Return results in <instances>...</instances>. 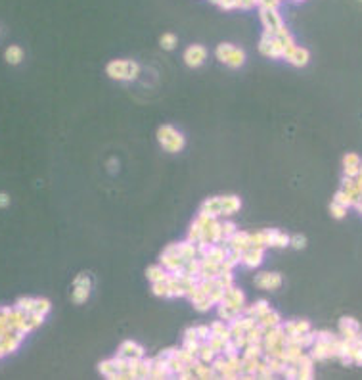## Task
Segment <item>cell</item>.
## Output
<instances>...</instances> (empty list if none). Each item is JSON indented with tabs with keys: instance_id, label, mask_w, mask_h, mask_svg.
I'll return each mask as SVG.
<instances>
[{
	"instance_id": "obj_4",
	"label": "cell",
	"mask_w": 362,
	"mask_h": 380,
	"mask_svg": "<svg viewBox=\"0 0 362 380\" xmlns=\"http://www.w3.org/2000/svg\"><path fill=\"white\" fill-rule=\"evenodd\" d=\"M261 20H263V23H265V31L276 33L278 29L284 27L282 18L278 16L276 8H261Z\"/></svg>"
},
{
	"instance_id": "obj_16",
	"label": "cell",
	"mask_w": 362,
	"mask_h": 380,
	"mask_svg": "<svg viewBox=\"0 0 362 380\" xmlns=\"http://www.w3.org/2000/svg\"><path fill=\"white\" fill-rule=\"evenodd\" d=\"M289 244H291L293 248H303V246H305V238H303V236H293V238H289Z\"/></svg>"
},
{
	"instance_id": "obj_14",
	"label": "cell",
	"mask_w": 362,
	"mask_h": 380,
	"mask_svg": "<svg viewBox=\"0 0 362 380\" xmlns=\"http://www.w3.org/2000/svg\"><path fill=\"white\" fill-rule=\"evenodd\" d=\"M35 313H41V315H46L50 311V302L48 300H35V307H33Z\"/></svg>"
},
{
	"instance_id": "obj_8",
	"label": "cell",
	"mask_w": 362,
	"mask_h": 380,
	"mask_svg": "<svg viewBox=\"0 0 362 380\" xmlns=\"http://www.w3.org/2000/svg\"><path fill=\"white\" fill-rule=\"evenodd\" d=\"M119 355L125 359H140L144 355V349L136 346V344H132V342H125L119 349Z\"/></svg>"
},
{
	"instance_id": "obj_3",
	"label": "cell",
	"mask_w": 362,
	"mask_h": 380,
	"mask_svg": "<svg viewBox=\"0 0 362 380\" xmlns=\"http://www.w3.org/2000/svg\"><path fill=\"white\" fill-rule=\"evenodd\" d=\"M217 58L221 62H224V64L232 65V67H240V65L244 64V52L240 48L232 46V44H219Z\"/></svg>"
},
{
	"instance_id": "obj_18",
	"label": "cell",
	"mask_w": 362,
	"mask_h": 380,
	"mask_svg": "<svg viewBox=\"0 0 362 380\" xmlns=\"http://www.w3.org/2000/svg\"><path fill=\"white\" fill-rule=\"evenodd\" d=\"M0 309H2V307H0Z\"/></svg>"
},
{
	"instance_id": "obj_9",
	"label": "cell",
	"mask_w": 362,
	"mask_h": 380,
	"mask_svg": "<svg viewBox=\"0 0 362 380\" xmlns=\"http://www.w3.org/2000/svg\"><path fill=\"white\" fill-rule=\"evenodd\" d=\"M221 202H223V215H232L240 209V200L236 196H224L221 198Z\"/></svg>"
},
{
	"instance_id": "obj_1",
	"label": "cell",
	"mask_w": 362,
	"mask_h": 380,
	"mask_svg": "<svg viewBox=\"0 0 362 380\" xmlns=\"http://www.w3.org/2000/svg\"><path fill=\"white\" fill-rule=\"evenodd\" d=\"M107 75L119 79V81H130L138 75V65L134 62H127V60H117L107 65Z\"/></svg>"
},
{
	"instance_id": "obj_2",
	"label": "cell",
	"mask_w": 362,
	"mask_h": 380,
	"mask_svg": "<svg viewBox=\"0 0 362 380\" xmlns=\"http://www.w3.org/2000/svg\"><path fill=\"white\" fill-rule=\"evenodd\" d=\"M157 137H159V142L163 144V148H165L167 152H178V150H182V146H184V137H182L180 133H176L172 127H169V125L161 127Z\"/></svg>"
},
{
	"instance_id": "obj_5",
	"label": "cell",
	"mask_w": 362,
	"mask_h": 380,
	"mask_svg": "<svg viewBox=\"0 0 362 380\" xmlns=\"http://www.w3.org/2000/svg\"><path fill=\"white\" fill-rule=\"evenodd\" d=\"M205 56H207L205 48L200 46V44H194V46H188V48H186V52H184V62L190 65V67H198V65L203 64Z\"/></svg>"
},
{
	"instance_id": "obj_6",
	"label": "cell",
	"mask_w": 362,
	"mask_h": 380,
	"mask_svg": "<svg viewBox=\"0 0 362 380\" xmlns=\"http://www.w3.org/2000/svg\"><path fill=\"white\" fill-rule=\"evenodd\" d=\"M255 283L261 288H266V290H276L278 286L282 284V277L278 273H259L255 277Z\"/></svg>"
},
{
	"instance_id": "obj_15",
	"label": "cell",
	"mask_w": 362,
	"mask_h": 380,
	"mask_svg": "<svg viewBox=\"0 0 362 380\" xmlns=\"http://www.w3.org/2000/svg\"><path fill=\"white\" fill-rule=\"evenodd\" d=\"M75 286H88V288H90V279H88V275H86V273H81V275L75 279Z\"/></svg>"
},
{
	"instance_id": "obj_11",
	"label": "cell",
	"mask_w": 362,
	"mask_h": 380,
	"mask_svg": "<svg viewBox=\"0 0 362 380\" xmlns=\"http://www.w3.org/2000/svg\"><path fill=\"white\" fill-rule=\"evenodd\" d=\"M88 292H90V288H88V286H75V290H73L75 304H83V302H86Z\"/></svg>"
},
{
	"instance_id": "obj_17",
	"label": "cell",
	"mask_w": 362,
	"mask_h": 380,
	"mask_svg": "<svg viewBox=\"0 0 362 380\" xmlns=\"http://www.w3.org/2000/svg\"><path fill=\"white\" fill-rule=\"evenodd\" d=\"M10 204V198H8V194L6 192H0V207L8 206Z\"/></svg>"
},
{
	"instance_id": "obj_7",
	"label": "cell",
	"mask_w": 362,
	"mask_h": 380,
	"mask_svg": "<svg viewBox=\"0 0 362 380\" xmlns=\"http://www.w3.org/2000/svg\"><path fill=\"white\" fill-rule=\"evenodd\" d=\"M221 213H223V202H221V198H211V200H207L202 206V215H207V217L215 219L217 215H221Z\"/></svg>"
},
{
	"instance_id": "obj_10",
	"label": "cell",
	"mask_w": 362,
	"mask_h": 380,
	"mask_svg": "<svg viewBox=\"0 0 362 380\" xmlns=\"http://www.w3.org/2000/svg\"><path fill=\"white\" fill-rule=\"evenodd\" d=\"M4 58H6V62L12 65L20 64L23 60V50L20 48V46H16V44H12V46H8L6 48V52H4Z\"/></svg>"
},
{
	"instance_id": "obj_13",
	"label": "cell",
	"mask_w": 362,
	"mask_h": 380,
	"mask_svg": "<svg viewBox=\"0 0 362 380\" xmlns=\"http://www.w3.org/2000/svg\"><path fill=\"white\" fill-rule=\"evenodd\" d=\"M161 46H163L165 50H172V48L176 46V37H174L172 33H165V35L161 37Z\"/></svg>"
},
{
	"instance_id": "obj_12",
	"label": "cell",
	"mask_w": 362,
	"mask_h": 380,
	"mask_svg": "<svg viewBox=\"0 0 362 380\" xmlns=\"http://www.w3.org/2000/svg\"><path fill=\"white\" fill-rule=\"evenodd\" d=\"M16 307L22 309V311H25V313H31L33 307H35V300H33V298H20L18 304H16Z\"/></svg>"
}]
</instances>
